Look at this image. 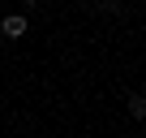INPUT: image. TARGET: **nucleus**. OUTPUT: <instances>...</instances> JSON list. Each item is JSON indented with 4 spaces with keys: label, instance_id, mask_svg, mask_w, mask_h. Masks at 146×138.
Listing matches in <instances>:
<instances>
[{
    "label": "nucleus",
    "instance_id": "nucleus-2",
    "mask_svg": "<svg viewBox=\"0 0 146 138\" xmlns=\"http://www.w3.org/2000/svg\"><path fill=\"white\" fill-rule=\"evenodd\" d=\"M129 117L133 121H146V95H129Z\"/></svg>",
    "mask_w": 146,
    "mask_h": 138
},
{
    "label": "nucleus",
    "instance_id": "nucleus-1",
    "mask_svg": "<svg viewBox=\"0 0 146 138\" xmlns=\"http://www.w3.org/2000/svg\"><path fill=\"white\" fill-rule=\"evenodd\" d=\"M0 30H5V39H22L26 35V17L22 13H9L5 22H0Z\"/></svg>",
    "mask_w": 146,
    "mask_h": 138
},
{
    "label": "nucleus",
    "instance_id": "nucleus-3",
    "mask_svg": "<svg viewBox=\"0 0 146 138\" xmlns=\"http://www.w3.org/2000/svg\"><path fill=\"white\" fill-rule=\"evenodd\" d=\"M22 5H35V0H22Z\"/></svg>",
    "mask_w": 146,
    "mask_h": 138
}]
</instances>
